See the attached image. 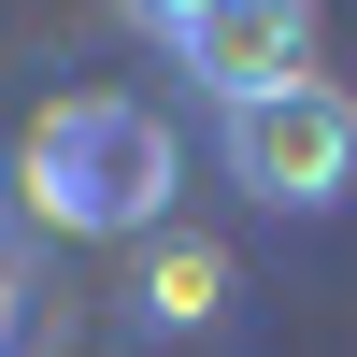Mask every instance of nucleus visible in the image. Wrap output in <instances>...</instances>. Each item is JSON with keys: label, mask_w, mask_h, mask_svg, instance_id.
I'll use <instances>...</instances> for the list:
<instances>
[{"label": "nucleus", "mask_w": 357, "mask_h": 357, "mask_svg": "<svg viewBox=\"0 0 357 357\" xmlns=\"http://www.w3.org/2000/svg\"><path fill=\"white\" fill-rule=\"evenodd\" d=\"M29 215L43 229H72V243H158V215H172V114L158 100H129V86H72V100H43L29 114Z\"/></svg>", "instance_id": "f257e3e1"}, {"label": "nucleus", "mask_w": 357, "mask_h": 357, "mask_svg": "<svg viewBox=\"0 0 357 357\" xmlns=\"http://www.w3.org/2000/svg\"><path fill=\"white\" fill-rule=\"evenodd\" d=\"M215 158H229V186L272 200V215H329V200L357 186V86L301 72V86H272V100H229L215 114Z\"/></svg>", "instance_id": "f03ea898"}, {"label": "nucleus", "mask_w": 357, "mask_h": 357, "mask_svg": "<svg viewBox=\"0 0 357 357\" xmlns=\"http://www.w3.org/2000/svg\"><path fill=\"white\" fill-rule=\"evenodd\" d=\"M172 72L200 86V100H272V86H301L314 72V0H215V15L172 43Z\"/></svg>", "instance_id": "7ed1b4c3"}, {"label": "nucleus", "mask_w": 357, "mask_h": 357, "mask_svg": "<svg viewBox=\"0 0 357 357\" xmlns=\"http://www.w3.org/2000/svg\"><path fill=\"white\" fill-rule=\"evenodd\" d=\"M129 314H143L158 343H200V329L229 314V257L200 243V229H172V243H143V272H129Z\"/></svg>", "instance_id": "20e7f679"}, {"label": "nucleus", "mask_w": 357, "mask_h": 357, "mask_svg": "<svg viewBox=\"0 0 357 357\" xmlns=\"http://www.w3.org/2000/svg\"><path fill=\"white\" fill-rule=\"evenodd\" d=\"M114 15H129V29H143V43H186V29H200V15H215V0H114Z\"/></svg>", "instance_id": "39448f33"}, {"label": "nucleus", "mask_w": 357, "mask_h": 357, "mask_svg": "<svg viewBox=\"0 0 357 357\" xmlns=\"http://www.w3.org/2000/svg\"><path fill=\"white\" fill-rule=\"evenodd\" d=\"M15 329H29V301H15V272H0V357H15Z\"/></svg>", "instance_id": "423d86ee"}]
</instances>
